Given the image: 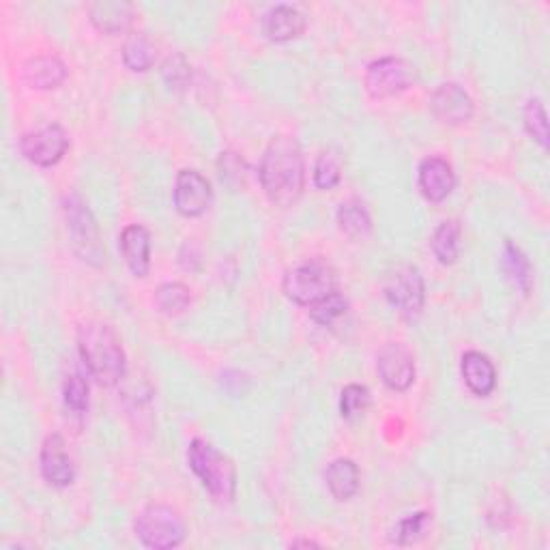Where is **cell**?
<instances>
[{"instance_id": "6da1fadb", "label": "cell", "mask_w": 550, "mask_h": 550, "mask_svg": "<svg viewBox=\"0 0 550 550\" xmlns=\"http://www.w3.org/2000/svg\"><path fill=\"white\" fill-rule=\"evenodd\" d=\"M258 175L275 207H293L306 187V164L297 140L288 136L273 138L260 162Z\"/></svg>"}, {"instance_id": "7a4b0ae2", "label": "cell", "mask_w": 550, "mask_h": 550, "mask_svg": "<svg viewBox=\"0 0 550 550\" xmlns=\"http://www.w3.org/2000/svg\"><path fill=\"white\" fill-rule=\"evenodd\" d=\"M78 346L86 368L101 385L112 387L123 379L127 359L117 331L110 325L86 323L78 334Z\"/></svg>"}, {"instance_id": "3957f363", "label": "cell", "mask_w": 550, "mask_h": 550, "mask_svg": "<svg viewBox=\"0 0 550 550\" xmlns=\"http://www.w3.org/2000/svg\"><path fill=\"white\" fill-rule=\"evenodd\" d=\"M187 465H190L215 501L230 503L235 499L237 469L233 460L224 456L217 447L202 439H194L190 443V450H187Z\"/></svg>"}, {"instance_id": "277c9868", "label": "cell", "mask_w": 550, "mask_h": 550, "mask_svg": "<svg viewBox=\"0 0 550 550\" xmlns=\"http://www.w3.org/2000/svg\"><path fill=\"white\" fill-rule=\"evenodd\" d=\"M136 535L149 548H175L185 540V525L179 512L170 505L151 503L136 518Z\"/></svg>"}, {"instance_id": "5b68a950", "label": "cell", "mask_w": 550, "mask_h": 550, "mask_svg": "<svg viewBox=\"0 0 550 550\" xmlns=\"http://www.w3.org/2000/svg\"><path fill=\"white\" fill-rule=\"evenodd\" d=\"M65 215L71 235V245H74L76 254L93 267L104 265V245H101L99 228L91 209L84 205V200L78 194H71L65 200Z\"/></svg>"}, {"instance_id": "8992f818", "label": "cell", "mask_w": 550, "mask_h": 550, "mask_svg": "<svg viewBox=\"0 0 550 550\" xmlns=\"http://www.w3.org/2000/svg\"><path fill=\"white\" fill-rule=\"evenodd\" d=\"M284 293L299 306H314V303L336 293V273L321 260H312V263L299 265L286 273Z\"/></svg>"}, {"instance_id": "52a82bcc", "label": "cell", "mask_w": 550, "mask_h": 550, "mask_svg": "<svg viewBox=\"0 0 550 550\" xmlns=\"http://www.w3.org/2000/svg\"><path fill=\"white\" fill-rule=\"evenodd\" d=\"M385 297L404 318H417L424 308V278L415 267H400L385 282Z\"/></svg>"}, {"instance_id": "ba28073f", "label": "cell", "mask_w": 550, "mask_h": 550, "mask_svg": "<svg viewBox=\"0 0 550 550\" xmlns=\"http://www.w3.org/2000/svg\"><path fill=\"white\" fill-rule=\"evenodd\" d=\"M411 82L413 67L407 61L396 59V56H385V59L374 61L366 71V89L374 99L394 97L407 91Z\"/></svg>"}, {"instance_id": "9c48e42d", "label": "cell", "mask_w": 550, "mask_h": 550, "mask_svg": "<svg viewBox=\"0 0 550 550\" xmlns=\"http://www.w3.org/2000/svg\"><path fill=\"white\" fill-rule=\"evenodd\" d=\"M67 147H69V138L61 125H48L39 129V132L26 134L20 142L22 155L28 159V162L41 168H48V166H54L56 162H61Z\"/></svg>"}, {"instance_id": "30bf717a", "label": "cell", "mask_w": 550, "mask_h": 550, "mask_svg": "<svg viewBox=\"0 0 550 550\" xmlns=\"http://www.w3.org/2000/svg\"><path fill=\"white\" fill-rule=\"evenodd\" d=\"M211 183L196 170H181L175 183V207L185 217H198L211 205Z\"/></svg>"}, {"instance_id": "8fae6325", "label": "cell", "mask_w": 550, "mask_h": 550, "mask_svg": "<svg viewBox=\"0 0 550 550\" xmlns=\"http://www.w3.org/2000/svg\"><path fill=\"white\" fill-rule=\"evenodd\" d=\"M430 108L434 117L447 125H462L473 117V99L462 86L447 82L432 93Z\"/></svg>"}, {"instance_id": "7c38bea8", "label": "cell", "mask_w": 550, "mask_h": 550, "mask_svg": "<svg viewBox=\"0 0 550 550\" xmlns=\"http://www.w3.org/2000/svg\"><path fill=\"white\" fill-rule=\"evenodd\" d=\"M379 374L389 389L404 392V389H409L415 381L413 355L404 349L402 344H387L379 353Z\"/></svg>"}, {"instance_id": "4fadbf2b", "label": "cell", "mask_w": 550, "mask_h": 550, "mask_svg": "<svg viewBox=\"0 0 550 550\" xmlns=\"http://www.w3.org/2000/svg\"><path fill=\"white\" fill-rule=\"evenodd\" d=\"M456 177L443 157H426L419 164V190L430 202H441L452 194Z\"/></svg>"}, {"instance_id": "5bb4252c", "label": "cell", "mask_w": 550, "mask_h": 550, "mask_svg": "<svg viewBox=\"0 0 550 550\" xmlns=\"http://www.w3.org/2000/svg\"><path fill=\"white\" fill-rule=\"evenodd\" d=\"M41 473L54 486H69L74 482V465L59 434H52L41 447Z\"/></svg>"}, {"instance_id": "9a60e30c", "label": "cell", "mask_w": 550, "mask_h": 550, "mask_svg": "<svg viewBox=\"0 0 550 550\" xmlns=\"http://www.w3.org/2000/svg\"><path fill=\"white\" fill-rule=\"evenodd\" d=\"M121 252L127 267L132 269L136 278H144L151 267V235L149 230L132 224L123 230L121 235Z\"/></svg>"}, {"instance_id": "2e32d148", "label": "cell", "mask_w": 550, "mask_h": 550, "mask_svg": "<svg viewBox=\"0 0 550 550\" xmlns=\"http://www.w3.org/2000/svg\"><path fill=\"white\" fill-rule=\"evenodd\" d=\"M263 31L271 41H291L306 31V18L291 5H278L265 13Z\"/></svg>"}, {"instance_id": "e0dca14e", "label": "cell", "mask_w": 550, "mask_h": 550, "mask_svg": "<svg viewBox=\"0 0 550 550\" xmlns=\"http://www.w3.org/2000/svg\"><path fill=\"white\" fill-rule=\"evenodd\" d=\"M460 372H462V379H465L467 387L475 396L484 398L492 394V389L497 387V370L484 353L469 351L462 355Z\"/></svg>"}, {"instance_id": "ac0fdd59", "label": "cell", "mask_w": 550, "mask_h": 550, "mask_svg": "<svg viewBox=\"0 0 550 550\" xmlns=\"http://www.w3.org/2000/svg\"><path fill=\"white\" fill-rule=\"evenodd\" d=\"M89 16L97 31L106 35L123 33L134 20V7L121 0H99L89 5Z\"/></svg>"}, {"instance_id": "d6986e66", "label": "cell", "mask_w": 550, "mask_h": 550, "mask_svg": "<svg viewBox=\"0 0 550 550\" xmlns=\"http://www.w3.org/2000/svg\"><path fill=\"white\" fill-rule=\"evenodd\" d=\"M67 78V67L56 56H35V59L24 65V80L33 86V89L50 91L59 89Z\"/></svg>"}, {"instance_id": "ffe728a7", "label": "cell", "mask_w": 550, "mask_h": 550, "mask_svg": "<svg viewBox=\"0 0 550 550\" xmlns=\"http://www.w3.org/2000/svg\"><path fill=\"white\" fill-rule=\"evenodd\" d=\"M325 480L338 501H349L359 490V469L353 460L340 458L334 460L325 471Z\"/></svg>"}, {"instance_id": "44dd1931", "label": "cell", "mask_w": 550, "mask_h": 550, "mask_svg": "<svg viewBox=\"0 0 550 550\" xmlns=\"http://www.w3.org/2000/svg\"><path fill=\"white\" fill-rule=\"evenodd\" d=\"M503 269L520 293L527 295L531 291L533 275H531L529 258L512 241H505L503 245Z\"/></svg>"}, {"instance_id": "7402d4cb", "label": "cell", "mask_w": 550, "mask_h": 550, "mask_svg": "<svg viewBox=\"0 0 550 550\" xmlns=\"http://www.w3.org/2000/svg\"><path fill=\"white\" fill-rule=\"evenodd\" d=\"M432 252L439 258V263L443 265H452L458 258V248H460V226L458 222L450 220L443 222L432 235Z\"/></svg>"}, {"instance_id": "603a6c76", "label": "cell", "mask_w": 550, "mask_h": 550, "mask_svg": "<svg viewBox=\"0 0 550 550\" xmlns=\"http://www.w3.org/2000/svg\"><path fill=\"white\" fill-rule=\"evenodd\" d=\"M338 224L344 233L353 239L366 237L372 230V220H370L368 211L364 209V205H359V202H355V200L342 202L338 209Z\"/></svg>"}, {"instance_id": "cb8c5ba5", "label": "cell", "mask_w": 550, "mask_h": 550, "mask_svg": "<svg viewBox=\"0 0 550 550\" xmlns=\"http://www.w3.org/2000/svg\"><path fill=\"white\" fill-rule=\"evenodd\" d=\"M123 63L132 71H147L155 63V48L147 35L136 33L125 41Z\"/></svg>"}, {"instance_id": "d4e9b609", "label": "cell", "mask_w": 550, "mask_h": 550, "mask_svg": "<svg viewBox=\"0 0 550 550\" xmlns=\"http://www.w3.org/2000/svg\"><path fill=\"white\" fill-rule=\"evenodd\" d=\"M190 301H192L190 288L183 286L181 282L162 284L155 291V306L159 308V312H164L168 316L181 314L187 306H190Z\"/></svg>"}, {"instance_id": "484cf974", "label": "cell", "mask_w": 550, "mask_h": 550, "mask_svg": "<svg viewBox=\"0 0 550 550\" xmlns=\"http://www.w3.org/2000/svg\"><path fill=\"white\" fill-rule=\"evenodd\" d=\"M342 179V162L336 151H323L314 166V183L318 190H334Z\"/></svg>"}, {"instance_id": "4316f807", "label": "cell", "mask_w": 550, "mask_h": 550, "mask_svg": "<svg viewBox=\"0 0 550 550\" xmlns=\"http://www.w3.org/2000/svg\"><path fill=\"white\" fill-rule=\"evenodd\" d=\"M525 127L529 136L540 144L542 149H548V121L546 110L540 99H529L525 108Z\"/></svg>"}, {"instance_id": "83f0119b", "label": "cell", "mask_w": 550, "mask_h": 550, "mask_svg": "<svg viewBox=\"0 0 550 550\" xmlns=\"http://www.w3.org/2000/svg\"><path fill=\"white\" fill-rule=\"evenodd\" d=\"M346 310H349V301H346L340 293H331L329 297L314 303L310 316L318 325H331L336 323L340 316H344Z\"/></svg>"}, {"instance_id": "f1b7e54d", "label": "cell", "mask_w": 550, "mask_h": 550, "mask_svg": "<svg viewBox=\"0 0 550 550\" xmlns=\"http://www.w3.org/2000/svg\"><path fill=\"white\" fill-rule=\"evenodd\" d=\"M370 404V392L364 385H349L342 389L340 413L344 419H353L364 413Z\"/></svg>"}, {"instance_id": "f546056e", "label": "cell", "mask_w": 550, "mask_h": 550, "mask_svg": "<svg viewBox=\"0 0 550 550\" xmlns=\"http://www.w3.org/2000/svg\"><path fill=\"white\" fill-rule=\"evenodd\" d=\"M63 394H65V404L74 413L82 415L86 411V407H89V385H86V381L80 374L69 376V379L65 381Z\"/></svg>"}, {"instance_id": "4dcf8cb0", "label": "cell", "mask_w": 550, "mask_h": 550, "mask_svg": "<svg viewBox=\"0 0 550 550\" xmlns=\"http://www.w3.org/2000/svg\"><path fill=\"white\" fill-rule=\"evenodd\" d=\"M426 525H428V514H424V512L400 520L398 527L394 529V542L400 546L417 542L424 535Z\"/></svg>"}, {"instance_id": "1f68e13d", "label": "cell", "mask_w": 550, "mask_h": 550, "mask_svg": "<svg viewBox=\"0 0 550 550\" xmlns=\"http://www.w3.org/2000/svg\"><path fill=\"white\" fill-rule=\"evenodd\" d=\"M162 74H164V80H166V84L170 86V89H183V86L190 82V78H192L190 65H187V61L183 59L181 54L170 56V59L164 63Z\"/></svg>"}, {"instance_id": "d6a6232c", "label": "cell", "mask_w": 550, "mask_h": 550, "mask_svg": "<svg viewBox=\"0 0 550 550\" xmlns=\"http://www.w3.org/2000/svg\"><path fill=\"white\" fill-rule=\"evenodd\" d=\"M293 546H316L314 542H295Z\"/></svg>"}]
</instances>
